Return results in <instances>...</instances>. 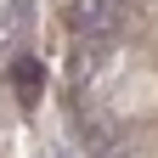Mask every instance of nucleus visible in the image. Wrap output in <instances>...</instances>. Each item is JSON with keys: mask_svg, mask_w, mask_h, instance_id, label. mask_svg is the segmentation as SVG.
I'll use <instances>...</instances> for the list:
<instances>
[{"mask_svg": "<svg viewBox=\"0 0 158 158\" xmlns=\"http://www.w3.org/2000/svg\"><path fill=\"white\" fill-rule=\"evenodd\" d=\"M11 79H17V102H34V96H40V62L23 56V62L11 68Z\"/></svg>", "mask_w": 158, "mask_h": 158, "instance_id": "1", "label": "nucleus"}]
</instances>
